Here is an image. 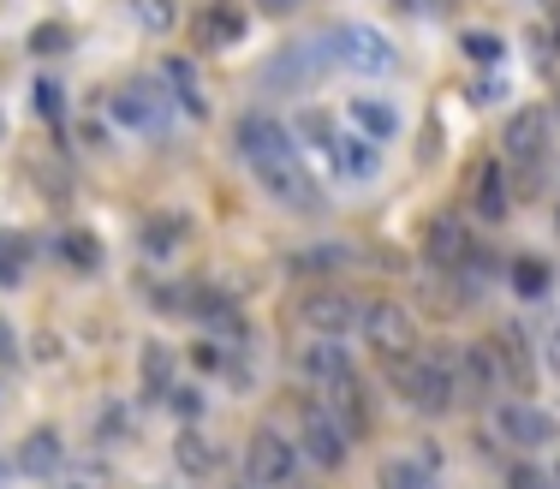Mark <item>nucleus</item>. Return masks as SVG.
<instances>
[{"label": "nucleus", "mask_w": 560, "mask_h": 489, "mask_svg": "<svg viewBox=\"0 0 560 489\" xmlns=\"http://www.w3.org/2000/svg\"><path fill=\"white\" fill-rule=\"evenodd\" d=\"M132 12H137V24H144V30H173V24H180V0H132Z\"/></svg>", "instance_id": "28"}, {"label": "nucleus", "mask_w": 560, "mask_h": 489, "mask_svg": "<svg viewBox=\"0 0 560 489\" xmlns=\"http://www.w3.org/2000/svg\"><path fill=\"white\" fill-rule=\"evenodd\" d=\"M328 161H334V173H340L346 185H370L376 173H381V144L340 132V144H334V156H328Z\"/></svg>", "instance_id": "18"}, {"label": "nucleus", "mask_w": 560, "mask_h": 489, "mask_svg": "<svg viewBox=\"0 0 560 489\" xmlns=\"http://www.w3.org/2000/svg\"><path fill=\"white\" fill-rule=\"evenodd\" d=\"M245 478L257 484V489H287L292 478H299V448L287 442L280 430H251V442H245Z\"/></svg>", "instance_id": "7"}, {"label": "nucleus", "mask_w": 560, "mask_h": 489, "mask_svg": "<svg viewBox=\"0 0 560 489\" xmlns=\"http://www.w3.org/2000/svg\"><path fill=\"white\" fill-rule=\"evenodd\" d=\"M185 240V221L180 216H149L144 221V245H149V257H173V245Z\"/></svg>", "instance_id": "24"}, {"label": "nucleus", "mask_w": 560, "mask_h": 489, "mask_svg": "<svg viewBox=\"0 0 560 489\" xmlns=\"http://www.w3.org/2000/svg\"><path fill=\"white\" fill-rule=\"evenodd\" d=\"M19 358V334H12V322L0 317V365H12Z\"/></svg>", "instance_id": "37"}, {"label": "nucleus", "mask_w": 560, "mask_h": 489, "mask_svg": "<svg viewBox=\"0 0 560 489\" xmlns=\"http://www.w3.org/2000/svg\"><path fill=\"white\" fill-rule=\"evenodd\" d=\"M495 430H501L513 448H555L560 442V418L549 406H537V400H501Z\"/></svg>", "instance_id": "9"}, {"label": "nucleus", "mask_w": 560, "mask_h": 489, "mask_svg": "<svg viewBox=\"0 0 560 489\" xmlns=\"http://www.w3.org/2000/svg\"><path fill=\"white\" fill-rule=\"evenodd\" d=\"M471 209H477V221H507V209H513L507 161H483L477 168V180H471Z\"/></svg>", "instance_id": "13"}, {"label": "nucleus", "mask_w": 560, "mask_h": 489, "mask_svg": "<svg viewBox=\"0 0 560 489\" xmlns=\"http://www.w3.org/2000/svg\"><path fill=\"white\" fill-rule=\"evenodd\" d=\"M108 108H113V120H120L125 132H161V125H168V114H173V102H168V90H161V78H125V84H113Z\"/></svg>", "instance_id": "6"}, {"label": "nucleus", "mask_w": 560, "mask_h": 489, "mask_svg": "<svg viewBox=\"0 0 560 489\" xmlns=\"http://www.w3.org/2000/svg\"><path fill=\"white\" fill-rule=\"evenodd\" d=\"M168 406L180 412L185 424H197V412H203V394H197V388H168Z\"/></svg>", "instance_id": "34"}, {"label": "nucleus", "mask_w": 560, "mask_h": 489, "mask_svg": "<svg viewBox=\"0 0 560 489\" xmlns=\"http://www.w3.org/2000/svg\"><path fill=\"white\" fill-rule=\"evenodd\" d=\"M31 102H36V114H42V120H66V96H60L54 78H36Z\"/></svg>", "instance_id": "31"}, {"label": "nucleus", "mask_w": 560, "mask_h": 489, "mask_svg": "<svg viewBox=\"0 0 560 489\" xmlns=\"http://www.w3.org/2000/svg\"><path fill=\"white\" fill-rule=\"evenodd\" d=\"M513 286H519V298H543L549 293V269H543L537 257H519L513 262Z\"/></svg>", "instance_id": "29"}, {"label": "nucleus", "mask_w": 560, "mask_h": 489, "mask_svg": "<svg viewBox=\"0 0 560 489\" xmlns=\"http://www.w3.org/2000/svg\"><path fill=\"white\" fill-rule=\"evenodd\" d=\"M161 90H168V102L173 108H185V120H209V96H203V84H197V66L191 60H161Z\"/></svg>", "instance_id": "16"}, {"label": "nucleus", "mask_w": 560, "mask_h": 489, "mask_svg": "<svg viewBox=\"0 0 560 489\" xmlns=\"http://www.w3.org/2000/svg\"><path fill=\"white\" fill-rule=\"evenodd\" d=\"M436 472H441L436 448L417 454V460H388V466H381V489H436Z\"/></svg>", "instance_id": "21"}, {"label": "nucleus", "mask_w": 560, "mask_h": 489, "mask_svg": "<svg viewBox=\"0 0 560 489\" xmlns=\"http://www.w3.org/2000/svg\"><path fill=\"white\" fill-rule=\"evenodd\" d=\"M549 365H555V370H560V329H555V334H549Z\"/></svg>", "instance_id": "39"}, {"label": "nucleus", "mask_w": 560, "mask_h": 489, "mask_svg": "<svg viewBox=\"0 0 560 489\" xmlns=\"http://www.w3.org/2000/svg\"><path fill=\"white\" fill-rule=\"evenodd\" d=\"M191 310H197V317L209 322V329H221V334H245V317H239V305H233V298H215V293H203Z\"/></svg>", "instance_id": "23"}, {"label": "nucleus", "mask_w": 560, "mask_h": 489, "mask_svg": "<svg viewBox=\"0 0 560 489\" xmlns=\"http://www.w3.org/2000/svg\"><path fill=\"white\" fill-rule=\"evenodd\" d=\"M388 370H393V388H400L417 412H429V418L460 406V370H453L448 353H412V358H393Z\"/></svg>", "instance_id": "2"}, {"label": "nucleus", "mask_w": 560, "mask_h": 489, "mask_svg": "<svg viewBox=\"0 0 560 489\" xmlns=\"http://www.w3.org/2000/svg\"><path fill=\"white\" fill-rule=\"evenodd\" d=\"M465 54L477 60V66H501V36H489V30H465Z\"/></svg>", "instance_id": "30"}, {"label": "nucleus", "mask_w": 560, "mask_h": 489, "mask_svg": "<svg viewBox=\"0 0 560 489\" xmlns=\"http://www.w3.org/2000/svg\"><path fill=\"white\" fill-rule=\"evenodd\" d=\"M460 394H471V406H489L501 394V353L495 346H460Z\"/></svg>", "instance_id": "11"}, {"label": "nucleus", "mask_w": 560, "mask_h": 489, "mask_svg": "<svg viewBox=\"0 0 560 489\" xmlns=\"http://www.w3.org/2000/svg\"><path fill=\"white\" fill-rule=\"evenodd\" d=\"M299 454H311L322 472H340L352 454V436L334 424V412L322 400H304V412H299Z\"/></svg>", "instance_id": "8"}, {"label": "nucleus", "mask_w": 560, "mask_h": 489, "mask_svg": "<svg viewBox=\"0 0 560 489\" xmlns=\"http://www.w3.org/2000/svg\"><path fill=\"white\" fill-rule=\"evenodd\" d=\"M549 478H555V489H560V460H555V472H549Z\"/></svg>", "instance_id": "40"}, {"label": "nucleus", "mask_w": 560, "mask_h": 489, "mask_svg": "<svg viewBox=\"0 0 560 489\" xmlns=\"http://www.w3.org/2000/svg\"><path fill=\"white\" fill-rule=\"evenodd\" d=\"M322 406L334 412V424L352 436V442H358V436H370L376 412H370V394H364V382H358V376H346V382H334V388H328V394H322Z\"/></svg>", "instance_id": "12"}, {"label": "nucleus", "mask_w": 560, "mask_h": 489, "mask_svg": "<svg viewBox=\"0 0 560 489\" xmlns=\"http://www.w3.org/2000/svg\"><path fill=\"white\" fill-rule=\"evenodd\" d=\"M233 144H239V156H245V168L257 173V185L280 209H292V216H316V209H322V192H316L311 168L299 161V144H292V132L275 114H245L233 132Z\"/></svg>", "instance_id": "1"}, {"label": "nucleus", "mask_w": 560, "mask_h": 489, "mask_svg": "<svg viewBox=\"0 0 560 489\" xmlns=\"http://www.w3.org/2000/svg\"><path fill=\"white\" fill-rule=\"evenodd\" d=\"M322 48H328V60H334V66H346V72H393V66H400V48H393L376 24H358V19L328 24Z\"/></svg>", "instance_id": "3"}, {"label": "nucleus", "mask_w": 560, "mask_h": 489, "mask_svg": "<svg viewBox=\"0 0 560 489\" xmlns=\"http://www.w3.org/2000/svg\"><path fill=\"white\" fill-rule=\"evenodd\" d=\"M257 7H263V12H299L304 0H257Z\"/></svg>", "instance_id": "38"}, {"label": "nucleus", "mask_w": 560, "mask_h": 489, "mask_svg": "<svg viewBox=\"0 0 560 489\" xmlns=\"http://www.w3.org/2000/svg\"><path fill=\"white\" fill-rule=\"evenodd\" d=\"M54 250L72 262V269H96V262H101V245L90 240V233H78V228H66V233H60Z\"/></svg>", "instance_id": "27"}, {"label": "nucleus", "mask_w": 560, "mask_h": 489, "mask_svg": "<svg viewBox=\"0 0 560 489\" xmlns=\"http://www.w3.org/2000/svg\"><path fill=\"white\" fill-rule=\"evenodd\" d=\"M66 466V448H60V430H31L19 442V472L24 478H48V472Z\"/></svg>", "instance_id": "19"}, {"label": "nucleus", "mask_w": 560, "mask_h": 489, "mask_svg": "<svg viewBox=\"0 0 560 489\" xmlns=\"http://www.w3.org/2000/svg\"><path fill=\"white\" fill-rule=\"evenodd\" d=\"M358 334L370 341L376 358H412L417 353V322L405 305H388V298H376V305H358Z\"/></svg>", "instance_id": "4"}, {"label": "nucleus", "mask_w": 560, "mask_h": 489, "mask_svg": "<svg viewBox=\"0 0 560 489\" xmlns=\"http://www.w3.org/2000/svg\"><path fill=\"white\" fill-rule=\"evenodd\" d=\"M173 460H180L185 478H215V466H221V454H215V442L203 430H180V442H173Z\"/></svg>", "instance_id": "22"}, {"label": "nucleus", "mask_w": 560, "mask_h": 489, "mask_svg": "<svg viewBox=\"0 0 560 489\" xmlns=\"http://www.w3.org/2000/svg\"><path fill=\"white\" fill-rule=\"evenodd\" d=\"M424 257L436 262V269H460V262L471 257V233L460 216H436L424 233Z\"/></svg>", "instance_id": "17"}, {"label": "nucleus", "mask_w": 560, "mask_h": 489, "mask_svg": "<svg viewBox=\"0 0 560 489\" xmlns=\"http://www.w3.org/2000/svg\"><path fill=\"white\" fill-rule=\"evenodd\" d=\"M299 370H304V382H316L322 394H328L334 382H346V376H358V370H352V358H346V346H340V341H322V334H316V341L299 353Z\"/></svg>", "instance_id": "15"}, {"label": "nucleus", "mask_w": 560, "mask_h": 489, "mask_svg": "<svg viewBox=\"0 0 560 489\" xmlns=\"http://www.w3.org/2000/svg\"><path fill=\"white\" fill-rule=\"evenodd\" d=\"M507 489H555V478L537 472L531 460H513V466H507Z\"/></svg>", "instance_id": "33"}, {"label": "nucleus", "mask_w": 560, "mask_h": 489, "mask_svg": "<svg viewBox=\"0 0 560 489\" xmlns=\"http://www.w3.org/2000/svg\"><path fill=\"white\" fill-rule=\"evenodd\" d=\"M292 132H299V137H304V144H311V149H322V156H334V144H340L334 120H328V114H316V108H304Z\"/></svg>", "instance_id": "26"}, {"label": "nucleus", "mask_w": 560, "mask_h": 489, "mask_svg": "<svg viewBox=\"0 0 560 489\" xmlns=\"http://www.w3.org/2000/svg\"><path fill=\"white\" fill-rule=\"evenodd\" d=\"M168 376H173L168 346H149V353H144V382H149V394H168Z\"/></svg>", "instance_id": "32"}, {"label": "nucleus", "mask_w": 560, "mask_h": 489, "mask_svg": "<svg viewBox=\"0 0 560 489\" xmlns=\"http://www.w3.org/2000/svg\"><path fill=\"white\" fill-rule=\"evenodd\" d=\"M304 322H311L322 341H340L346 329H358V298H346V293H311V298H304Z\"/></svg>", "instance_id": "14"}, {"label": "nucleus", "mask_w": 560, "mask_h": 489, "mask_svg": "<svg viewBox=\"0 0 560 489\" xmlns=\"http://www.w3.org/2000/svg\"><path fill=\"white\" fill-rule=\"evenodd\" d=\"M346 114H352V125H358V137H370V144H388V137L400 132V108L381 102V96H358Z\"/></svg>", "instance_id": "20"}, {"label": "nucleus", "mask_w": 560, "mask_h": 489, "mask_svg": "<svg viewBox=\"0 0 560 489\" xmlns=\"http://www.w3.org/2000/svg\"><path fill=\"white\" fill-rule=\"evenodd\" d=\"M322 72H328L322 36H316V42H292V48H280V54L269 60V72H263V90H311Z\"/></svg>", "instance_id": "10"}, {"label": "nucleus", "mask_w": 560, "mask_h": 489, "mask_svg": "<svg viewBox=\"0 0 560 489\" xmlns=\"http://www.w3.org/2000/svg\"><path fill=\"white\" fill-rule=\"evenodd\" d=\"M239 30H245V19H239V12H227V7H209V12H203V24H197V36H203L209 48L239 42Z\"/></svg>", "instance_id": "25"}, {"label": "nucleus", "mask_w": 560, "mask_h": 489, "mask_svg": "<svg viewBox=\"0 0 560 489\" xmlns=\"http://www.w3.org/2000/svg\"><path fill=\"white\" fill-rule=\"evenodd\" d=\"M501 144H507V156L525 168V192H537L543 168H549V114H543V108H519V114L501 125Z\"/></svg>", "instance_id": "5"}, {"label": "nucleus", "mask_w": 560, "mask_h": 489, "mask_svg": "<svg viewBox=\"0 0 560 489\" xmlns=\"http://www.w3.org/2000/svg\"><path fill=\"white\" fill-rule=\"evenodd\" d=\"M66 42H72L66 30H36V36H31V48H36V54H60Z\"/></svg>", "instance_id": "36"}, {"label": "nucleus", "mask_w": 560, "mask_h": 489, "mask_svg": "<svg viewBox=\"0 0 560 489\" xmlns=\"http://www.w3.org/2000/svg\"><path fill=\"white\" fill-rule=\"evenodd\" d=\"M340 257H346L340 245H316V250H304V257H299V269H334Z\"/></svg>", "instance_id": "35"}]
</instances>
